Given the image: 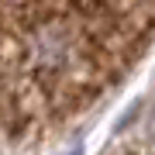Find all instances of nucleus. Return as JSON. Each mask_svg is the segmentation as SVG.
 Here are the masks:
<instances>
[{
  "label": "nucleus",
  "mask_w": 155,
  "mask_h": 155,
  "mask_svg": "<svg viewBox=\"0 0 155 155\" xmlns=\"http://www.w3.org/2000/svg\"><path fill=\"white\" fill-rule=\"evenodd\" d=\"M155 41V0H0V131L45 145L131 76Z\"/></svg>",
  "instance_id": "1"
},
{
  "label": "nucleus",
  "mask_w": 155,
  "mask_h": 155,
  "mask_svg": "<svg viewBox=\"0 0 155 155\" xmlns=\"http://www.w3.org/2000/svg\"><path fill=\"white\" fill-rule=\"evenodd\" d=\"M104 155H155V141L148 138H127V141H117L110 152Z\"/></svg>",
  "instance_id": "2"
},
{
  "label": "nucleus",
  "mask_w": 155,
  "mask_h": 155,
  "mask_svg": "<svg viewBox=\"0 0 155 155\" xmlns=\"http://www.w3.org/2000/svg\"><path fill=\"white\" fill-rule=\"evenodd\" d=\"M62 155H83V145H79V141H76V145H69V152H62Z\"/></svg>",
  "instance_id": "3"
}]
</instances>
